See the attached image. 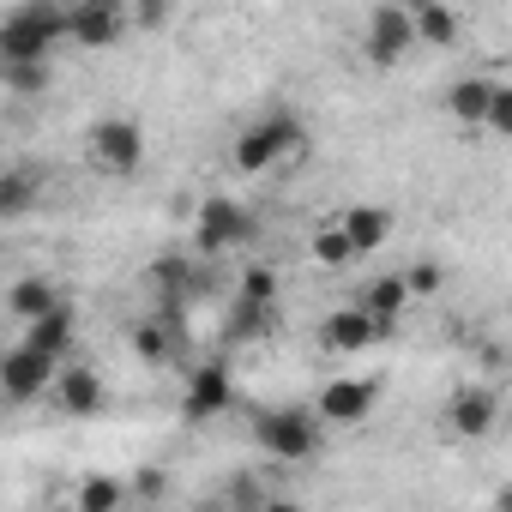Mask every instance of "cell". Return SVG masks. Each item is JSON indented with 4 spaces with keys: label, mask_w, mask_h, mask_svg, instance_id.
Segmentation results:
<instances>
[{
    "label": "cell",
    "mask_w": 512,
    "mask_h": 512,
    "mask_svg": "<svg viewBox=\"0 0 512 512\" xmlns=\"http://www.w3.org/2000/svg\"><path fill=\"white\" fill-rule=\"evenodd\" d=\"M67 43V0H19L0 19V61H49Z\"/></svg>",
    "instance_id": "cell-1"
},
{
    "label": "cell",
    "mask_w": 512,
    "mask_h": 512,
    "mask_svg": "<svg viewBox=\"0 0 512 512\" xmlns=\"http://www.w3.org/2000/svg\"><path fill=\"white\" fill-rule=\"evenodd\" d=\"M374 410H380V380H368V374H338V380H326L320 398H314L320 428H356V422H368Z\"/></svg>",
    "instance_id": "cell-5"
},
{
    "label": "cell",
    "mask_w": 512,
    "mask_h": 512,
    "mask_svg": "<svg viewBox=\"0 0 512 512\" xmlns=\"http://www.w3.org/2000/svg\"><path fill=\"white\" fill-rule=\"evenodd\" d=\"M482 133H494V139H506L512 133V91L494 79V97H488V109H482Z\"/></svg>",
    "instance_id": "cell-25"
},
{
    "label": "cell",
    "mask_w": 512,
    "mask_h": 512,
    "mask_svg": "<svg viewBox=\"0 0 512 512\" xmlns=\"http://www.w3.org/2000/svg\"><path fill=\"white\" fill-rule=\"evenodd\" d=\"M314 260H320V266H350V260H356V247H350V235H344L338 217L320 223V235H314Z\"/></svg>",
    "instance_id": "cell-22"
},
{
    "label": "cell",
    "mask_w": 512,
    "mask_h": 512,
    "mask_svg": "<svg viewBox=\"0 0 512 512\" xmlns=\"http://www.w3.org/2000/svg\"><path fill=\"white\" fill-rule=\"evenodd\" d=\"M55 302H61V290H55L49 278H37V272H31V278H19V284L7 290V308H13V320H37V314H49Z\"/></svg>",
    "instance_id": "cell-20"
},
{
    "label": "cell",
    "mask_w": 512,
    "mask_h": 512,
    "mask_svg": "<svg viewBox=\"0 0 512 512\" xmlns=\"http://www.w3.org/2000/svg\"><path fill=\"white\" fill-rule=\"evenodd\" d=\"M380 338H392V326H380V320L362 314V308H338V314L320 320V344H326L332 356H368Z\"/></svg>",
    "instance_id": "cell-11"
},
{
    "label": "cell",
    "mask_w": 512,
    "mask_h": 512,
    "mask_svg": "<svg viewBox=\"0 0 512 512\" xmlns=\"http://www.w3.org/2000/svg\"><path fill=\"white\" fill-rule=\"evenodd\" d=\"M404 290H410V296H434V290H440V266H428V260L410 266V272H404Z\"/></svg>",
    "instance_id": "cell-26"
},
{
    "label": "cell",
    "mask_w": 512,
    "mask_h": 512,
    "mask_svg": "<svg viewBox=\"0 0 512 512\" xmlns=\"http://www.w3.org/2000/svg\"><path fill=\"white\" fill-rule=\"evenodd\" d=\"M223 410H235V380H229V368L223 362H205V368H193L187 374V386H181V422H217Z\"/></svg>",
    "instance_id": "cell-9"
},
{
    "label": "cell",
    "mask_w": 512,
    "mask_h": 512,
    "mask_svg": "<svg viewBox=\"0 0 512 512\" xmlns=\"http://www.w3.org/2000/svg\"><path fill=\"white\" fill-rule=\"evenodd\" d=\"M163 13H169V0H127L133 25H163Z\"/></svg>",
    "instance_id": "cell-27"
},
{
    "label": "cell",
    "mask_w": 512,
    "mask_h": 512,
    "mask_svg": "<svg viewBox=\"0 0 512 512\" xmlns=\"http://www.w3.org/2000/svg\"><path fill=\"white\" fill-rule=\"evenodd\" d=\"M488 97H494V79L464 73V79L446 91V109H452V121H458V127H476V133H482V109H488Z\"/></svg>",
    "instance_id": "cell-18"
},
{
    "label": "cell",
    "mask_w": 512,
    "mask_h": 512,
    "mask_svg": "<svg viewBox=\"0 0 512 512\" xmlns=\"http://www.w3.org/2000/svg\"><path fill=\"white\" fill-rule=\"evenodd\" d=\"M338 223H344V235L356 247V260H362V253H374V247H386V235H392V211L386 205H350Z\"/></svg>",
    "instance_id": "cell-17"
},
{
    "label": "cell",
    "mask_w": 512,
    "mask_h": 512,
    "mask_svg": "<svg viewBox=\"0 0 512 512\" xmlns=\"http://www.w3.org/2000/svg\"><path fill=\"white\" fill-rule=\"evenodd\" d=\"M410 31L428 49H452L458 43V13L446 7V0H410Z\"/></svg>",
    "instance_id": "cell-16"
},
{
    "label": "cell",
    "mask_w": 512,
    "mask_h": 512,
    "mask_svg": "<svg viewBox=\"0 0 512 512\" xmlns=\"http://www.w3.org/2000/svg\"><path fill=\"white\" fill-rule=\"evenodd\" d=\"M91 163L109 175V181H127L145 169V127L127 121V115H103L91 121Z\"/></svg>",
    "instance_id": "cell-4"
},
{
    "label": "cell",
    "mask_w": 512,
    "mask_h": 512,
    "mask_svg": "<svg viewBox=\"0 0 512 512\" xmlns=\"http://www.w3.org/2000/svg\"><path fill=\"white\" fill-rule=\"evenodd\" d=\"M253 440H260V452L272 464H302V458L320 452L326 428H320L314 410H260L253 416Z\"/></svg>",
    "instance_id": "cell-3"
},
{
    "label": "cell",
    "mask_w": 512,
    "mask_h": 512,
    "mask_svg": "<svg viewBox=\"0 0 512 512\" xmlns=\"http://www.w3.org/2000/svg\"><path fill=\"white\" fill-rule=\"evenodd\" d=\"M79 512H115L121 500H127V488L121 482H109V476H91V482H79Z\"/></svg>",
    "instance_id": "cell-23"
},
{
    "label": "cell",
    "mask_w": 512,
    "mask_h": 512,
    "mask_svg": "<svg viewBox=\"0 0 512 512\" xmlns=\"http://www.w3.org/2000/svg\"><path fill=\"white\" fill-rule=\"evenodd\" d=\"M362 314H374L380 326H392L398 332V320H404V308H410V290H404V272L398 278H374L368 290H362V302H356Z\"/></svg>",
    "instance_id": "cell-19"
},
{
    "label": "cell",
    "mask_w": 512,
    "mask_h": 512,
    "mask_svg": "<svg viewBox=\"0 0 512 512\" xmlns=\"http://www.w3.org/2000/svg\"><path fill=\"white\" fill-rule=\"evenodd\" d=\"M25 344H37V350H49L55 362H67V356H73V344H79V314H73L67 302H55L49 314L25 320Z\"/></svg>",
    "instance_id": "cell-15"
},
{
    "label": "cell",
    "mask_w": 512,
    "mask_h": 512,
    "mask_svg": "<svg viewBox=\"0 0 512 512\" xmlns=\"http://www.w3.org/2000/svg\"><path fill=\"white\" fill-rule=\"evenodd\" d=\"M416 49V31H410V7H374L368 13V37H362V55L368 67H398L404 55Z\"/></svg>",
    "instance_id": "cell-10"
},
{
    "label": "cell",
    "mask_w": 512,
    "mask_h": 512,
    "mask_svg": "<svg viewBox=\"0 0 512 512\" xmlns=\"http://www.w3.org/2000/svg\"><path fill=\"white\" fill-rule=\"evenodd\" d=\"M133 31L127 0H67V43L79 49H115Z\"/></svg>",
    "instance_id": "cell-6"
},
{
    "label": "cell",
    "mask_w": 512,
    "mask_h": 512,
    "mask_svg": "<svg viewBox=\"0 0 512 512\" xmlns=\"http://www.w3.org/2000/svg\"><path fill=\"white\" fill-rule=\"evenodd\" d=\"M43 187L49 175L37 163H13V169H0V223H13V217H31L43 205Z\"/></svg>",
    "instance_id": "cell-14"
},
{
    "label": "cell",
    "mask_w": 512,
    "mask_h": 512,
    "mask_svg": "<svg viewBox=\"0 0 512 512\" xmlns=\"http://www.w3.org/2000/svg\"><path fill=\"white\" fill-rule=\"evenodd\" d=\"M494 422H500V398H494L488 386H458V392H452V404H446V428H452V434L482 440Z\"/></svg>",
    "instance_id": "cell-13"
},
{
    "label": "cell",
    "mask_w": 512,
    "mask_h": 512,
    "mask_svg": "<svg viewBox=\"0 0 512 512\" xmlns=\"http://www.w3.org/2000/svg\"><path fill=\"white\" fill-rule=\"evenodd\" d=\"M169 332H175V320H151V326L133 332V350H139L145 362H163V356H175V338H169Z\"/></svg>",
    "instance_id": "cell-24"
},
{
    "label": "cell",
    "mask_w": 512,
    "mask_h": 512,
    "mask_svg": "<svg viewBox=\"0 0 512 512\" xmlns=\"http://www.w3.org/2000/svg\"><path fill=\"white\" fill-rule=\"evenodd\" d=\"M55 356L49 350H37V344H13L7 356H0V392H7L13 404H37V398H49V386H55Z\"/></svg>",
    "instance_id": "cell-7"
},
{
    "label": "cell",
    "mask_w": 512,
    "mask_h": 512,
    "mask_svg": "<svg viewBox=\"0 0 512 512\" xmlns=\"http://www.w3.org/2000/svg\"><path fill=\"white\" fill-rule=\"evenodd\" d=\"M193 235H199L205 253H229V247H241V241L253 235V217H247L241 199L211 193V199H199V211H193Z\"/></svg>",
    "instance_id": "cell-8"
},
{
    "label": "cell",
    "mask_w": 512,
    "mask_h": 512,
    "mask_svg": "<svg viewBox=\"0 0 512 512\" xmlns=\"http://www.w3.org/2000/svg\"><path fill=\"white\" fill-rule=\"evenodd\" d=\"M55 404H61V416H103V404H109V386H103V374L97 368H85V362H61L55 368Z\"/></svg>",
    "instance_id": "cell-12"
},
{
    "label": "cell",
    "mask_w": 512,
    "mask_h": 512,
    "mask_svg": "<svg viewBox=\"0 0 512 512\" xmlns=\"http://www.w3.org/2000/svg\"><path fill=\"white\" fill-rule=\"evenodd\" d=\"M0 85L13 97H43L49 91V61H0Z\"/></svg>",
    "instance_id": "cell-21"
},
{
    "label": "cell",
    "mask_w": 512,
    "mask_h": 512,
    "mask_svg": "<svg viewBox=\"0 0 512 512\" xmlns=\"http://www.w3.org/2000/svg\"><path fill=\"white\" fill-rule=\"evenodd\" d=\"M302 151H308V139H302L296 115H266V121H253V127L235 133L229 157H235L241 175H272V169H290Z\"/></svg>",
    "instance_id": "cell-2"
}]
</instances>
